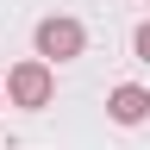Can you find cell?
<instances>
[{
    "mask_svg": "<svg viewBox=\"0 0 150 150\" xmlns=\"http://www.w3.org/2000/svg\"><path fill=\"white\" fill-rule=\"evenodd\" d=\"M50 94H56V75H50L44 56H25V63L6 69V100L13 106H50Z\"/></svg>",
    "mask_w": 150,
    "mask_h": 150,
    "instance_id": "2",
    "label": "cell"
},
{
    "mask_svg": "<svg viewBox=\"0 0 150 150\" xmlns=\"http://www.w3.org/2000/svg\"><path fill=\"white\" fill-rule=\"evenodd\" d=\"M0 106H6V88H0Z\"/></svg>",
    "mask_w": 150,
    "mask_h": 150,
    "instance_id": "5",
    "label": "cell"
},
{
    "mask_svg": "<svg viewBox=\"0 0 150 150\" xmlns=\"http://www.w3.org/2000/svg\"><path fill=\"white\" fill-rule=\"evenodd\" d=\"M31 44H38V56H44V63H75V56L88 50V31H81V19L50 13V19H38Z\"/></svg>",
    "mask_w": 150,
    "mask_h": 150,
    "instance_id": "1",
    "label": "cell"
},
{
    "mask_svg": "<svg viewBox=\"0 0 150 150\" xmlns=\"http://www.w3.org/2000/svg\"><path fill=\"white\" fill-rule=\"evenodd\" d=\"M131 50H138V63H150V25H138V31H131Z\"/></svg>",
    "mask_w": 150,
    "mask_h": 150,
    "instance_id": "4",
    "label": "cell"
},
{
    "mask_svg": "<svg viewBox=\"0 0 150 150\" xmlns=\"http://www.w3.org/2000/svg\"><path fill=\"white\" fill-rule=\"evenodd\" d=\"M106 119H112V125H144V119H150V88L119 81V88L106 94Z\"/></svg>",
    "mask_w": 150,
    "mask_h": 150,
    "instance_id": "3",
    "label": "cell"
}]
</instances>
